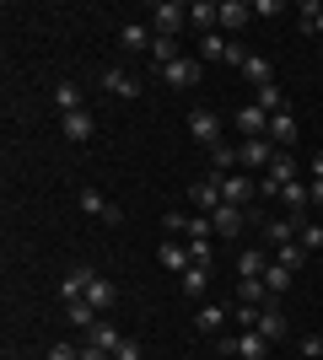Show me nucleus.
Listing matches in <instances>:
<instances>
[{"mask_svg": "<svg viewBox=\"0 0 323 360\" xmlns=\"http://www.w3.org/2000/svg\"><path fill=\"white\" fill-rule=\"evenodd\" d=\"M146 16H151V32H156V38H178V32L189 27V6H178V0H156Z\"/></svg>", "mask_w": 323, "mask_h": 360, "instance_id": "obj_1", "label": "nucleus"}, {"mask_svg": "<svg viewBox=\"0 0 323 360\" xmlns=\"http://www.w3.org/2000/svg\"><path fill=\"white\" fill-rule=\"evenodd\" d=\"M162 231H172V237H184V242H210L215 237V226H210V215H162Z\"/></svg>", "mask_w": 323, "mask_h": 360, "instance_id": "obj_2", "label": "nucleus"}, {"mask_svg": "<svg viewBox=\"0 0 323 360\" xmlns=\"http://www.w3.org/2000/svg\"><path fill=\"white\" fill-rule=\"evenodd\" d=\"M221 355L227 360H264L270 339H259V333H221Z\"/></svg>", "mask_w": 323, "mask_h": 360, "instance_id": "obj_3", "label": "nucleus"}, {"mask_svg": "<svg viewBox=\"0 0 323 360\" xmlns=\"http://www.w3.org/2000/svg\"><path fill=\"white\" fill-rule=\"evenodd\" d=\"M253 333H259V339H270V345L291 333V323H286V312H280V301H275V296L259 307V323H253Z\"/></svg>", "mask_w": 323, "mask_h": 360, "instance_id": "obj_4", "label": "nucleus"}, {"mask_svg": "<svg viewBox=\"0 0 323 360\" xmlns=\"http://www.w3.org/2000/svg\"><path fill=\"white\" fill-rule=\"evenodd\" d=\"M189 135L200 140V146H227V135H221V119H215L210 108H194V113H189Z\"/></svg>", "mask_w": 323, "mask_h": 360, "instance_id": "obj_5", "label": "nucleus"}, {"mask_svg": "<svg viewBox=\"0 0 323 360\" xmlns=\"http://www.w3.org/2000/svg\"><path fill=\"white\" fill-rule=\"evenodd\" d=\"M237 156H243L248 172H259V178H264V172H270V162H275V140H270V135H264V140H243V146H237Z\"/></svg>", "mask_w": 323, "mask_h": 360, "instance_id": "obj_6", "label": "nucleus"}, {"mask_svg": "<svg viewBox=\"0 0 323 360\" xmlns=\"http://www.w3.org/2000/svg\"><path fill=\"white\" fill-rule=\"evenodd\" d=\"M189 205H194V215H215L221 210V178H200L189 188Z\"/></svg>", "mask_w": 323, "mask_h": 360, "instance_id": "obj_7", "label": "nucleus"}, {"mask_svg": "<svg viewBox=\"0 0 323 360\" xmlns=\"http://www.w3.org/2000/svg\"><path fill=\"white\" fill-rule=\"evenodd\" d=\"M189 27L200 32V38H210V32L221 27V0H194V6H189Z\"/></svg>", "mask_w": 323, "mask_h": 360, "instance_id": "obj_8", "label": "nucleus"}, {"mask_svg": "<svg viewBox=\"0 0 323 360\" xmlns=\"http://www.w3.org/2000/svg\"><path fill=\"white\" fill-rule=\"evenodd\" d=\"M259 194V183L253 178H243V172H227V178H221V205H243L248 210V199Z\"/></svg>", "mask_w": 323, "mask_h": 360, "instance_id": "obj_9", "label": "nucleus"}, {"mask_svg": "<svg viewBox=\"0 0 323 360\" xmlns=\"http://www.w3.org/2000/svg\"><path fill=\"white\" fill-rule=\"evenodd\" d=\"M119 44L129 49V54H151V44H156L151 22H124V27H119Z\"/></svg>", "mask_w": 323, "mask_h": 360, "instance_id": "obj_10", "label": "nucleus"}, {"mask_svg": "<svg viewBox=\"0 0 323 360\" xmlns=\"http://www.w3.org/2000/svg\"><path fill=\"white\" fill-rule=\"evenodd\" d=\"M210 226H215V237H243L248 210H243V205H221V210L210 215Z\"/></svg>", "mask_w": 323, "mask_h": 360, "instance_id": "obj_11", "label": "nucleus"}, {"mask_svg": "<svg viewBox=\"0 0 323 360\" xmlns=\"http://www.w3.org/2000/svg\"><path fill=\"white\" fill-rule=\"evenodd\" d=\"M237 129H243V140H264V135H270V113H264L259 103L237 108Z\"/></svg>", "mask_w": 323, "mask_h": 360, "instance_id": "obj_12", "label": "nucleus"}, {"mask_svg": "<svg viewBox=\"0 0 323 360\" xmlns=\"http://www.w3.org/2000/svg\"><path fill=\"white\" fill-rule=\"evenodd\" d=\"M81 301H92L97 312H113V301H119V285L108 280V274H92V285H87V296Z\"/></svg>", "mask_w": 323, "mask_h": 360, "instance_id": "obj_13", "label": "nucleus"}, {"mask_svg": "<svg viewBox=\"0 0 323 360\" xmlns=\"http://www.w3.org/2000/svg\"><path fill=\"white\" fill-rule=\"evenodd\" d=\"M248 22H253V6H248V0H221V32H237V27H248Z\"/></svg>", "mask_w": 323, "mask_h": 360, "instance_id": "obj_14", "label": "nucleus"}, {"mask_svg": "<svg viewBox=\"0 0 323 360\" xmlns=\"http://www.w3.org/2000/svg\"><path fill=\"white\" fill-rule=\"evenodd\" d=\"M87 345H97V349H108V355H119V345H124V333L108 323V317H97L92 328H87Z\"/></svg>", "mask_w": 323, "mask_h": 360, "instance_id": "obj_15", "label": "nucleus"}, {"mask_svg": "<svg viewBox=\"0 0 323 360\" xmlns=\"http://www.w3.org/2000/svg\"><path fill=\"white\" fill-rule=\"evenodd\" d=\"M200 70H205V65L184 54V60H172L167 70H162V81H167V86H194V81H200Z\"/></svg>", "mask_w": 323, "mask_h": 360, "instance_id": "obj_16", "label": "nucleus"}, {"mask_svg": "<svg viewBox=\"0 0 323 360\" xmlns=\"http://www.w3.org/2000/svg\"><path fill=\"white\" fill-rule=\"evenodd\" d=\"M259 183H275V188L296 183V156H291V150H275V162H270V172H264Z\"/></svg>", "mask_w": 323, "mask_h": 360, "instance_id": "obj_17", "label": "nucleus"}, {"mask_svg": "<svg viewBox=\"0 0 323 360\" xmlns=\"http://www.w3.org/2000/svg\"><path fill=\"white\" fill-rule=\"evenodd\" d=\"M156 258H162V269H172V274H184V269H189V242L167 237V242H162V248H156Z\"/></svg>", "mask_w": 323, "mask_h": 360, "instance_id": "obj_18", "label": "nucleus"}, {"mask_svg": "<svg viewBox=\"0 0 323 360\" xmlns=\"http://www.w3.org/2000/svg\"><path fill=\"white\" fill-rule=\"evenodd\" d=\"M103 86L113 91V97H140V86H135V75L124 70V65H108V70H103Z\"/></svg>", "mask_w": 323, "mask_h": 360, "instance_id": "obj_19", "label": "nucleus"}, {"mask_svg": "<svg viewBox=\"0 0 323 360\" xmlns=\"http://www.w3.org/2000/svg\"><path fill=\"white\" fill-rule=\"evenodd\" d=\"M81 210H87V215H97V221H119V205H108V199L103 194H97V188H81Z\"/></svg>", "mask_w": 323, "mask_h": 360, "instance_id": "obj_20", "label": "nucleus"}, {"mask_svg": "<svg viewBox=\"0 0 323 360\" xmlns=\"http://www.w3.org/2000/svg\"><path fill=\"white\" fill-rule=\"evenodd\" d=\"M243 75H248L259 91H264V86H275V65L264 60V54H248V60H243Z\"/></svg>", "mask_w": 323, "mask_h": 360, "instance_id": "obj_21", "label": "nucleus"}, {"mask_svg": "<svg viewBox=\"0 0 323 360\" xmlns=\"http://www.w3.org/2000/svg\"><path fill=\"white\" fill-rule=\"evenodd\" d=\"M227 323H232V317H227V307H215V301H205L200 312H194V328H200V333H221Z\"/></svg>", "mask_w": 323, "mask_h": 360, "instance_id": "obj_22", "label": "nucleus"}, {"mask_svg": "<svg viewBox=\"0 0 323 360\" xmlns=\"http://www.w3.org/2000/svg\"><path fill=\"white\" fill-rule=\"evenodd\" d=\"M270 140H275V150L296 146V119H291V113H275V119H270Z\"/></svg>", "mask_w": 323, "mask_h": 360, "instance_id": "obj_23", "label": "nucleus"}, {"mask_svg": "<svg viewBox=\"0 0 323 360\" xmlns=\"http://www.w3.org/2000/svg\"><path fill=\"white\" fill-rule=\"evenodd\" d=\"M97 135V124H92V113H87V108H81V113H65V140H92Z\"/></svg>", "mask_w": 323, "mask_h": 360, "instance_id": "obj_24", "label": "nucleus"}, {"mask_svg": "<svg viewBox=\"0 0 323 360\" xmlns=\"http://www.w3.org/2000/svg\"><path fill=\"white\" fill-rule=\"evenodd\" d=\"M264 237H270V248H286V242H296V221L275 215V221H264Z\"/></svg>", "mask_w": 323, "mask_h": 360, "instance_id": "obj_25", "label": "nucleus"}, {"mask_svg": "<svg viewBox=\"0 0 323 360\" xmlns=\"http://www.w3.org/2000/svg\"><path fill=\"white\" fill-rule=\"evenodd\" d=\"M264 269H270V253H264V248H248V253L237 258V274H243V280H264Z\"/></svg>", "mask_w": 323, "mask_h": 360, "instance_id": "obj_26", "label": "nucleus"}, {"mask_svg": "<svg viewBox=\"0 0 323 360\" xmlns=\"http://www.w3.org/2000/svg\"><path fill=\"white\" fill-rule=\"evenodd\" d=\"M87 285H92V269H70V274H65V280H60V296H65V307L87 296Z\"/></svg>", "mask_w": 323, "mask_h": 360, "instance_id": "obj_27", "label": "nucleus"}, {"mask_svg": "<svg viewBox=\"0 0 323 360\" xmlns=\"http://www.w3.org/2000/svg\"><path fill=\"white\" fill-rule=\"evenodd\" d=\"M178 280H184V296H205L210 290V269H200V264H189Z\"/></svg>", "mask_w": 323, "mask_h": 360, "instance_id": "obj_28", "label": "nucleus"}, {"mask_svg": "<svg viewBox=\"0 0 323 360\" xmlns=\"http://www.w3.org/2000/svg\"><path fill=\"white\" fill-rule=\"evenodd\" d=\"M54 108H60V113H81V86L76 81H60V86H54Z\"/></svg>", "mask_w": 323, "mask_h": 360, "instance_id": "obj_29", "label": "nucleus"}, {"mask_svg": "<svg viewBox=\"0 0 323 360\" xmlns=\"http://www.w3.org/2000/svg\"><path fill=\"white\" fill-rule=\"evenodd\" d=\"M264 301H270L264 280H237V307H264Z\"/></svg>", "mask_w": 323, "mask_h": 360, "instance_id": "obj_30", "label": "nucleus"}, {"mask_svg": "<svg viewBox=\"0 0 323 360\" xmlns=\"http://www.w3.org/2000/svg\"><path fill=\"white\" fill-rule=\"evenodd\" d=\"M275 264L280 269H302V264H308V248H302V242H286V248H275Z\"/></svg>", "mask_w": 323, "mask_h": 360, "instance_id": "obj_31", "label": "nucleus"}, {"mask_svg": "<svg viewBox=\"0 0 323 360\" xmlns=\"http://www.w3.org/2000/svg\"><path fill=\"white\" fill-rule=\"evenodd\" d=\"M210 162H215V178H227V172H237V167H243V156H237V146H215Z\"/></svg>", "mask_w": 323, "mask_h": 360, "instance_id": "obj_32", "label": "nucleus"}, {"mask_svg": "<svg viewBox=\"0 0 323 360\" xmlns=\"http://www.w3.org/2000/svg\"><path fill=\"white\" fill-rule=\"evenodd\" d=\"M253 103H259L264 113H270V119H275V113H291V103H286V91H280V86H264L259 97H253Z\"/></svg>", "mask_w": 323, "mask_h": 360, "instance_id": "obj_33", "label": "nucleus"}, {"mask_svg": "<svg viewBox=\"0 0 323 360\" xmlns=\"http://www.w3.org/2000/svg\"><path fill=\"white\" fill-rule=\"evenodd\" d=\"M172 60H184V54H178V38H156V44H151V65H156V70H167Z\"/></svg>", "mask_w": 323, "mask_h": 360, "instance_id": "obj_34", "label": "nucleus"}, {"mask_svg": "<svg viewBox=\"0 0 323 360\" xmlns=\"http://www.w3.org/2000/svg\"><path fill=\"white\" fill-rule=\"evenodd\" d=\"M65 317H70L76 328H92V323H97V317H103V312H97L92 301H70V307H65Z\"/></svg>", "mask_w": 323, "mask_h": 360, "instance_id": "obj_35", "label": "nucleus"}, {"mask_svg": "<svg viewBox=\"0 0 323 360\" xmlns=\"http://www.w3.org/2000/svg\"><path fill=\"white\" fill-rule=\"evenodd\" d=\"M227 49H232L227 32H210V38H200V60H227Z\"/></svg>", "mask_w": 323, "mask_h": 360, "instance_id": "obj_36", "label": "nucleus"}, {"mask_svg": "<svg viewBox=\"0 0 323 360\" xmlns=\"http://www.w3.org/2000/svg\"><path fill=\"white\" fill-rule=\"evenodd\" d=\"M291 285V269H280V264H270V269H264V290H270V296L280 301V290Z\"/></svg>", "mask_w": 323, "mask_h": 360, "instance_id": "obj_37", "label": "nucleus"}, {"mask_svg": "<svg viewBox=\"0 0 323 360\" xmlns=\"http://www.w3.org/2000/svg\"><path fill=\"white\" fill-rule=\"evenodd\" d=\"M296 242H302L308 253H318V248H323V226L318 221H302V226H296Z\"/></svg>", "mask_w": 323, "mask_h": 360, "instance_id": "obj_38", "label": "nucleus"}, {"mask_svg": "<svg viewBox=\"0 0 323 360\" xmlns=\"http://www.w3.org/2000/svg\"><path fill=\"white\" fill-rule=\"evenodd\" d=\"M302 32H323V6H318V0L302 6Z\"/></svg>", "mask_w": 323, "mask_h": 360, "instance_id": "obj_39", "label": "nucleus"}, {"mask_svg": "<svg viewBox=\"0 0 323 360\" xmlns=\"http://www.w3.org/2000/svg\"><path fill=\"white\" fill-rule=\"evenodd\" d=\"M189 264H200V269H210V242H189Z\"/></svg>", "mask_w": 323, "mask_h": 360, "instance_id": "obj_40", "label": "nucleus"}, {"mask_svg": "<svg viewBox=\"0 0 323 360\" xmlns=\"http://www.w3.org/2000/svg\"><path fill=\"white\" fill-rule=\"evenodd\" d=\"M302 360H323V339H312V333H308V339H302Z\"/></svg>", "mask_w": 323, "mask_h": 360, "instance_id": "obj_41", "label": "nucleus"}, {"mask_svg": "<svg viewBox=\"0 0 323 360\" xmlns=\"http://www.w3.org/2000/svg\"><path fill=\"white\" fill-rule=\"evenodd\" d=\"M280 11H286L280 0H253V16H280Z\"/></svg>", "mask_w": 323, "mask_h": 360, "instance_id": "obj_42", "label": "nucleus"}, {"mask_svg": "<svg viewBox=\"0 0 323 360\" xmlns=\"http://www.w3.org/2000/svg\"><path fill=\"white\" fill-rule=\"evenodd\" d=\"M49 360H81V349H70V345H54V349H49Z\"/></svg>", "mask_w": 323, "mask_h": 360, "instance_id": "obj_43", "label": "nucleus"}, {"mask_svg": "<svg viewBox=\"0 0 323 360\" xmlns=\"http://www.w3.org/2000/svg\"><path fill=\"white\" fill-rule=\"evenodd\" d=\"M113 360H140V345H135V339H124V345H119V355H113Z\"/></svg>", "mask_w": 323, "mask_h": 360, "instance_id": "obj_44", "label": "nucleus"}, {"mask_svg": "<svg viewBox=\"0 0 323 360\" xmlns=\"http://www.w3.org/2000/svg\"><path fill=\"white\" fill-rule=\"evenodd\" d=\"M81 360H113L108 349H97V345H81Z\"/></svg>", "mask_w": 323, "mask_h": 360, "instance_id": "obj_45", "label": "nucleus"}, {"mask_svg": "<svg viewBox=\"0 0 323 360\" xmlns=\"http://www.w3.org/2000/svg\"><path fill=\"white\" fill-rule=\"evenodd\" d=\"M312 178H323V150H312Z\"/></svg>", "mask_w": 323, "mask_h": 360, "instance_id": "obj_46", "label": "nucleus"}, {"mask_svg": "<svg viewBox=\"0 0 323 360\" xmlns=\"http://www.w3.org/2000/svg\"><path fill=\"white\" fill-rule=\"evenodd\" d=\"M312 205H323V178H312Z\"/></svg>", "mask_w": 323, "mask_h": 360, "instance_id": "obj_47", "label": "nucleus"}]
</instances>
